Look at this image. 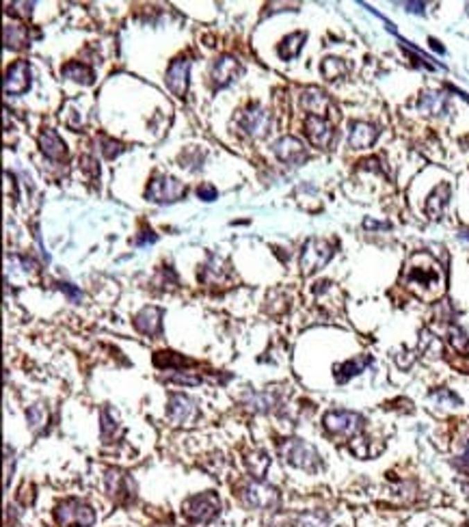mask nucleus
Wrapping results in <instances>:
<instances>
[{"instance_id": "f257e3e1", "label": "nucleus", "mask_w": 469, "mask_h": 527, "mask_svg": "<svg viewBox=\"0 0 469 527\" xmlns=\"http://www.w3.org/2000/svg\"><path fill=\"white\" fill-rule=\"evenodd\" d=\"M402 281L411 292L418 298L426 300V303H433V300L441 298L445 292L443 268L439 266V261L433 255H428L424 251L409 257L402 273Z\"/></svg>"}, {"instance_id": "f03ea898", "label": "nucleus", "mask_w": 469, "mask_h": 527, "mask_svg": "<svg viewBox=\"0 0 469 527\" xmlns=\"http://www.w3.org/2000/svg\"><path fill=\"white\" fill-rule=\"evenodd\" d=\"M279 454L281 458H284L286 463L298 467V469H305V472L314 474L321 469L323 460H321V454L316 451L314 445L301 441V439H286L279 443Z\"/></svg>"}, {"instance_id": "7ed1b4c3", "label": "nucleus", "mask_w": 469, "mask_h": 527, "mask_svg": "<svg viewBox=\"0 0 469 527\" xmlns=\"http://www.w3.org/2000/svg\"><path fill=\"white\" fill-rule=\"evenodd\" d=\"M56 523L61 527H91L96 523V512L93 508L78 501V499H65L56 506L54 510Z\"/></svg>"}, {"instance_id": "20e7f679", "label": "nucleus", "mask_w": 469, "mask_h": 527, "mask_svg": "<svg viewBox=\"0 0 469 527\" xmlns=\"http://www.w3.org/2000/svg\"><path fill=\"white\" fill-rule=\"evenodd\" d=\"M333 257V244L321 238H309L303 244L301 251V273L314 275L316 270H321L323 266H327L329 259Z\"/></svg>"}, {"instance_id": "39448f33", "label": "nucleus", "mask_w": 469, "mask_h": 527, "mask_svg": "<svg viewBox=\"0 0 469 527\" xmlns=\"http://www.w3.org/2000/svg\"><path fill=\"white\" fill-rule=\"evenodd\" d=\"M145 197L152 203H173L186 197V186L171 175H154L145 191Z\"/></svg>"}, {"instance_id": "423d86ee", "label": "nucleus", "mask_w": 469, "mask_h": 527, "mask_svg": "<svg viewBox=\"0 0 469 527\" xmlns=\"http://www.w3.org/2000/svg\"><path fill=\"white\" fill-rule=\"evenodd\" d=\"M325 428L337 437H355L364 428V417L352 411H329L323 417Z\"/></svg>"}, {"instance_id": "0eeeda50", "label": "nucleus", "mask_w": 469, "mask_h": 527, "mask_svg": "<svg viewBox=\"0 0 469 527\" xmlns=\"http://www.w3.org/2000/svg\"><path fill=\"white\" fill-rule=\"evenodd\" d=\"M240 497L249 508H257V510H275L279 506L277 488L264 482H247L240 488Z\"/></svg>"}, {"instance_id": "6e6552de", "label": "nucleus", "mask_w": 469, "mask_h": 527, "mask_svg": "<svg viewBox=\"0 0 469 527\" xmlns=\"http://www.w3.org/2000/svg\"><path fill=\"white\" fill-rule=\"evenodd\" d=\"M221 510V501L214 493H201L193 495L184 501V515L195 523H208Z\"/></svg>"}, {"instance_id": "1a4fd4ad", "label": "nucleus", "mask_w": 469, "mask_h": 527, "mask_svg": "<svg viewBox=\"0 0 469 527\" xmlns=\"http://www.w3.org/2000/svg\"><path fill=\"white\" fill-rule=\"evenodd\" d=\"M238 126L245 130L249 137L262 139V137L268 135V130L273 126V117H271V112L266 108L253 104V106L242 110V115L238 117Z\"/></svg>"}, {"instance_id": "9d476101", "label": "nucleus", "mask_w": 469, "mask_h": 527, "mask_svg": "<svg viewBox=\"0 0 469 527\" xmlns=\"http://www.w3.org/2000/svg\"><path fill=\"white\" fill-rule=\"evenodd\" d=\"M167 415L176 426H193L199 420L197 404L182 393H173L167 402Z\"/></svg>"}, {"instance_id": "9b49d317", "label": "nucleus", "mask_w": 469, "mask_h": 527, "mask_svg": "<svg viewBox=\"0 0 469 527\" xmlns=\"http://www.w3.org/2000/svg\"><path fill=\"white\" fill-rule=\"evenodd\" d=\"M240 74H242V65L238 63L236 56L221 54L219 59L212 63L210 78H212L214 87H228V85H232L240 76Z\"/></svg>"}, {"instance_id": "f8f14e48", "label": "nucleus", "mask_w": 469, "mask_h": 527, "mask_svg": "<svg viewBox=\"0 0 469 527\" xmlns=\"http://www.w3.org/2000/svg\"><path fill=\"white\" fill-rule=\"evenodd\" d=\"M189 71H191V61L186 59V56H178V59L169 65L167 87L171 89L176 98H184L186 91H189Z\"/></svg>"}, {"instance_id": "ddd939ff", "label": "nucleus", "mask_w": 469, "mask_h": 527, "mask_svg": "<svg viewBox=\"0 0 469 527\" xmlns=\"http://www.w3.org/2000/svg\"><path fill=\"white\" fill-rule=\"evenodd\" d=\"M31 89V65L26 61H15L5 74L7 96H22Z\"/></svg>"}, {"instance_id": "4468645a", "label": "nucleus", "mask_w": 469, "mask_h": 527, "mask_svg": "<svg viewBox=\"0 0 469 527\" xmlns=\"http://www.w3.org/2000/svg\"><path fill=\"white\" fill-rule=\"evenodd\" d=\"M273 152L281 162H288V164H303L307 160L305 145L296 137H281L279 141H275Z\"/></svg>"}, {"instance_id": "2eb2a0df", "label": "nucleus", "mask_w": 469, "mask_h": 527, "mask_svg": "<svg viewBox=\"0 0 469 527\" xmlns=\"http://www.w3.org/2000/svg\"><path fill=\"white\" fill-rule=\"evenodd\" d=\"M106 491L112 499L123 501L135 497V482L121 469H108L106 472Z\"/></svg>"}, {"instance_id": "dca6fc26", "label": "nucleus", "mask_w": 469, "mask_h": 527, "mask_svg": "<svg viewBox=\"0 0 469 527\" xmlns=\"http://www.w3.org/2000/svg\"><path fill=\"white\" fill-rule=\"evenodd\" d=\"M305 132H307V139L314 147L318 149H327L331 143H333V126L323 119V117H314V115H307L305 119Z\"/></svg>"}, {"instance_id": "f3484780", "label": "nucleus", "mask_w": 469, "mask_h": 527, "mask_svg": "<svg viewBox=\"0 0 469 527\" xmlns=\"http://www.w3.org/2000/svg\"><path fill=\"white\" fill-rule=\"evenodd\" d=\"M379 139V128L366 123V121H352L350 123V135L348 143L352 149H368L374 145V141Z\"/></svg>"}, {"instance_id": "a211bd4d", "label": "nucleus", "mask_w": 469, "mask_h": 527, "mask_svg": "<svg viewBox=\"0 0 469 527\" xmlns=\"http://www.w3.org/2000/svg\"><path fill=\"white\" fill-rule=\"evenodd\" d=\"M301 106H303V110H307V112H309V115H314V117H323V119H325L327 110L331 108V100H329V96H327L325 91L312 87V89L303 91V96H301Z\"/></svg>"}, {"instance_id": "6ab92c4d", "label": "nucleus", "mask_w": 469, "mask_h": 527, "mask_svg": "<svg viewBox=\"0 0 469 527\" xmlns=\"http://www.w3.org/2000/svg\"><path fill=\"white\" fill-rule=\"evenodd\" d=\"M135 327L143 335H158L162 331V309L158 307H145L135 316Z\"/></svg>"}, {"instance_id": "aec40b11", "label": "nucleus", "mask_w": 469, "mask_h": 527, "mask_svg": "<svg viewBox=\"0 0 469 527\" xmlns=\"http://www.w3.org/2000/svg\"><path fill=\"white\" fill-rule=\"evenodd\" d=\"M230 277V266L228 261L212 255L208 261L203 264V268L199 270V279L203 281V284L208 286H216V284H223L225 279Z\"/></svg>"}, {"instance_id": "412c9836", "label": "nucleus", "mask_w": 469, "mask_h": 527, "mask_svg": "<svg viewBox=\"0 0 469 527\" xmlns=\"http://www.w3.org/2000/svg\"><path fill=\"white\" fill-rule=\"evenodd\" d=\"M40 147H42L44 156L50 160H63L67 156V147H65L63 139L50 128H46L40 135Z\"/></svg>"}, {"instance_id": "4be33fe9", "label": "nucleus", "mask_w": 469, "mask_h": 527, "mask_svg": "<svg viewBox=\"0 0 469 527\" xmlns=\"http://www.w3.org/2000/svg\"><path fill=\"white\" fill-rule=\"evenodd\" d=\"M450 201V186L447 184H439L433 193H430L428 201H426V212L433 221H439L445 212V205Z\"/></svg>"}, {"instance_id": "5701e85b", "label": "nucleus", "mask_w": 469, "mask_h": 527, "mask_svg": "<svg viewBox=\"0 0 469 527\" xmlns=\"http://www.w3.org/2000/svg\"><path fill=\"white\" fill-rule=\"evenodd\" d=\"M370 363H372V356L364 354V356H357V359H350V361H346L342 365H337L335 368V381L340 383V385L348 383L352 376H359Z\"/></svg>"}, {"instance_id": "b1692460", "label": "nucleus", "mask_w": 469, "mask_h": 527, "mask_svg": "<svg viewBox=\"0 0 469 527\" xmlns=\"http://www.w3.org/2000/svg\"><path fill=\"white\" fill-rule=\"evenodd\" d=\"M418 108L426 112V115H443L447 110V96L439 91H426L422 93Z\"/></svg>"}, {"instance_id": "393cba45", "label": "nucleus", "mask_w": 469, "mask_h": 527, "mask_svg": "<svg viewBox=\"0 0 469 527\" xmlns=\"http://www.w3.org/2000/svg\"><path fill=\"white\" fill-rule=\"evenodd\" d=\"M305 40H307V35H305V33H301V31H298V33H292V35H288V37H284V42H281V44L277 46V54H279L284 61L296 59V56L301 54V50H303Z\"/></svg>"}, {"instance_id": "a878e982", "label": "nucleus", "mask_w": 469, "mask_h": 527, "mask_svg": "<svg viewBox=\"0 0 469 527\" xmlns=\"http://www.w3.org/2000/svg\"><path fill=\"white\" fill-rule=\"evenodd\" d=\"M28 44V28L22 24H5V48L20 50Z\"/></svg>"}, {"instance_id": "bb28decb", "label": "nucleus", "mask_w": 469, "mask_h": 527, "mask_svg": "<svg viewBox=\"0 0 469 527\" xmlns=\"http://www.w3.org/2000/svg\"><path fill=\"white\" fill-rule=\"evenodd\" d=\"M61 74H63L65 78L74 80V83H80V85H93V69H91V67H87V65H83V63L71 61V63L63 65Z\"/></svg>"}, {"instance_id": "cd10ccee", "label": "nucleus", "mask_w": 469, "mask_h": 527, "mask_svg": "<svg viewBox=\"0 0 469 527\" xmlns=\"http://www.w3.org/2000/svg\"><path fill=\"white\" fill-rule=\"evenodd\" d=\"M292 527H329V515H325L321 510L303 512L294 519Z\"/></svg>"}, {"instance_id": "c85d7f7f", "label": "nucleus", "mask_w": 469, "mask_h": 527, "mask_svg": "<svg viewBox=\"0 0 469 527\" xmlns=\"http://www.w3.org/2000/svg\"><path fill=\"white\" fill-rule=\"evenodd\" d=\"M26 420H28V426L37 432L48 426V411L44 404H33L28 411H26Z\"/></svg>"}, {"instance_id": "c756f323", "label": "nucleus", "mask_w": 469, "mask_h": 527, "mask_svg": "<svg viewBox=\"0 0 469 527\" xmlns=\"http://www.w3.org/2000/svg\"><path fill=\"white\" fill-rule=\"evenodd\" d=\"M346 71H348V67L344 65L342 59H333V56H331V59H325V61H323V74H325L327 80L342 78Z\"/></svg>"}, {"instance_id": "7c9ffc66", "label": "nucleus", "mask_w": 469, "mask_h": 527, "mask_svg": "<svg viewBox=\"0 0 469 527\" xmlns=\"http://www.w3.org/2000/svg\"><path fill=\"white\" fill-rule=\"evenodd\" d=\"M447 340L452 344V348L461 354H469V337L465 335V331H461L459 327H452L447 331Z\"/></svg>"}, {"instance_id": "2f4dec72", "label": "nucleus", "mask_w": 469, "mask_h": 527, "mask_svg": "<svg viewBox=\"0 0 469 527\" xmlns=\"http://www.w3.org/2000/svg\"><path fill=\"white\" fill-rule=\"evenodd\" d=\"M102 439L108 443L112 437H115V432H117V422H115V417H110V413H108V408H102Z\"/></svg>"}, {"instance_id": "473e14b6", "label": "nucleus", "mask_w": 469, "mask_h": 527, "mask_svg": "<svg viewBox=\"0 0 469 527\" xmlns=\"http://www.w3.org/2000/svg\"><path fill=\"white\" fill-rule=\"evenodd\" d=\"M100 149H102V154H104V158H108V160H112V158H117L121 152H123V145L119 143V141H112V139H102L100 141Z\"/></svg>"}, {"instance_id": "72a5a7b5", "label": "nucleus", "mask_w": 469, "mask_h": 527, "mask_svg": "<svg viewBox=\"0 0 469 527\" xmlns=\"http://www.w3.org/2000/svg\"><path fill=\"white\" fill-rule=\"evenodd\" d=\"M167 381L169 383H180V385H189V387H193V385H199L201 383V379L199 376H193V374H189V372H171V374H167Z\"/></svg>"}, {"instance_id": "f704fd0d", "label": "nucleus", "mask_w": 469, "mask_h": 527, "mask_svg": "<svg viewBox=\"0 0 469 527\" xmlns=\"http://www.w3.org/2000/svg\"><path fill=\"white\" fill-rule=\"evenodd\" d=\"M433 398H435V400H441V402H450V404H454V406H459V404H461L459 395H454L452 391H447V389H439V391H435V393H433Z\"/></svg>"}, {"instance_id": "c9c22d12", "label": "nucleus", "mask_w": 469, "mask_h": 527, "mask_svg": "<svg viewBox=\"0 0 469 527\" xmlns=\"http://www.w3.org/2000/svg\"><path fill=\"white\" fill-rule=\"evenodd\" d=\"M33 7H35V3H13V5H9L11 13L20 15V17H31Z\"/></svg>"}, {"instance_id": "e433bc0d", "label": "nucleus", "mask_w": 469, "mask_h": 527, "mask_svg": "<svg viewBox=\"0 0 469 527\" xmlns=\"http://www.w3.org/2000/svg\"><path fill=\"white\" fill-rule=\"evenodd\" d=\"M197 195H199V199H203V201H214V199H216V188L210 186V184H203V186L197 188Z\"/></svg>"}, {"instance_id": "4c0bfd02", "label": "nucleus", "mask_w": 469, "mask_h": 527, "mask_svg": "<svg viewBox=\"0 0 469 527\" xmlns=\"http://www.w3.org/2000/svg\"><path fill=\"white\" fill-rule=\"evenodd\" d=\"M59 290H61V292H65V294L69 296V300H74V303H78V300L83 298L80 290H76V288L69 286V284H59Z\"/></svg>"}, {"instance_id": "58836bf2", "label": "nucleus", "mask_w": 469, "mask_h": 527, "mask_svg": "<svg viewBox=\"0 0 469 527\" xmlns=\"http://www.w3.org/2000/svg\"><path fill=\"white\" fill-rule=\"evenodd\" d=\"M143 236H139V238H135V244L137 247H143V244H147V242H156V234L152 232V230H145V232H141Z\"/></svg>"}, {"instance_id": "ea45409f", "label": "nucleus", "mask_w": 469, "mask_h": 527, "mask_svg": "<svg viewBox=\"0 0 469 527\" xmlns=\"http://www.w3.org/2000/svg\"><path fill=\"white\" fill-rule=\"evenodd\" d=\"M364 227L366 230H389L391 225L389 223H379V221H372V218H366V223H364Z\"/></svg>"}, {"instance_id": "a19ab883", "label": "nucleus", "mask_w": 469, "mask_h": 527, "mask_svg": "<svg viewBox=\"0 0 469 527\" xmlns=\"http://www.w3.org/2000/svg\"><path fill=\"white\" fill-rule=\"evenodd\" d=\"M404 7H407V11H411V13H424L426 3H407Z\"/></svg>"}, {"instance_id": "79ce46f5", "label": "nucleus", "mask_w": 469, "mask_h": 527, "mask_svg": "<svg viewBox=\"0 0 469 527\" xmlns=\"http://www.w3.org/2000/svg\"><path fill=\"white\" fill-rule=\"evenodd\" d=\"M461 460H463V465L469 469V441H467V445H465V449H463V456H461Z\"/></svg>"}, {"instance_id": "37998d69", "label": "nucleus", "mask_w": 469, "mask_h": 527, "mask_svg": "<svg viewBox=\"0 0 469 527\" xmlns=\"http://www.w3.org/2000/svg\"><path fill=\"white\" fill-rule=\"evenodd\" d=\"M430 46H433L439 54H443V52H445V50H443V46H439V42H437V40H430Z\"/></svg>"}, {"instance_id": "c03bdc74", "label": "nucleus", "mask_w": 469, "mask_h": 527, "mask_svg": "<svg viewBox=\"0 0 469 527\" xmlns=\"http://www.w3.org/2000/svg\"><path fill=\"white\" fill-rule=\"evenodd\" d=\"M461 238H467V240H469V232H461Z\"/></svg>"}, {"instance_id": "a18cd8bd", "label": "nucleus", "mask_w": 469, "mask_h": 527, "mask_svg": "<svg viewBox=\"0 0 469 527\" xmlns=\"http://www.w3.org/2000/svg\"><path fill=\"white\" fill-rule=\"evenodd\" d=\"M467 11H469V5H467Z\"/></svg>"}]
</instances>
